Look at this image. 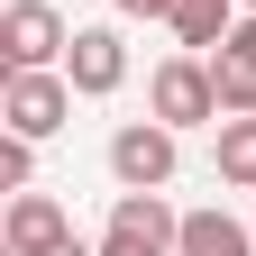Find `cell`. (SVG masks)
Here are the masks:
<instances>
[{"instance_id":"cell-8","label":"cell","mask_w":256,"mask_h":256,"mask_svg":"<svg viewBox=\"0 0 256 256\" xmlns=\"http://www.w3.org/2000/svg\"><path fill=\"white\" fill-rule=\"evenodd\" d=\"M210 74H220V110L247 119V110H256V10H247L229 37L210 46Z\"/></svg>"},{"instance_id":"cell-5","label":"cell","mask_w":256,"mask_h":256,"mask_svg":"<svg viewBox=\"0 0 256 256\" xmlns=\"http://www.w3.org/2000/svg\"><path fill=\"white\" fill-rule=\"evenodd\" d=\"M74 46V28H64L55 0H10L0 10V74H18V64H64Z\"/></svg>"},{"instance_id":"cell-15","label":"cell","mask_w":256,"mask_h":256,"mask_svg":"<svg viewBox=\"0 0 256 256\" xmlns=\"http://www.w3.org/2000/svg\"><path fill=\"white\" fill-rule=\"evenodd\" d=\"M247 10H256V0H247Z\"/></svg>"},{"instance_id":"cell-7","label":"cell","mask_w":256,"mask_h":256,"mask_svg":"<svg viewBox=\"0 0 256 256\" xmlns=\"http://www.w3.org/2000/svg\"><path fill=\"white\" fill-rule=\"evenodd\" d=\"M64 74H74V92H82V101H110V92L128 82V37H119V28H74Z\"/></svg>"},{"instance_id":"cell-2","label":"cell","mask_w":256,"mask_h":256,"mask_svg":"<svg viewBox=\"0 0 256 256\" xmlns=\"http://www.w3.org/2000/svg\"><path fill=\"white\" fill-rule=\"evenodd\" d=\"M74 101H82V92H74L64 64H18V74H0V119H10L18 138H37V146L74 119Z\"/></svg>"},{"instance_id":"cell-1","label":"cell","mask_w":256,"mask_h":256,"mask_svg":"<svg viewBox=\"0 0 256 256\" xmlns=\"http://www.w3.org/2000/svg\"><path fill=\"white\" fill-rule=\"evenodd\" d=\"M146 110L165 119V128H220L229 110H220V74H210V55H192V46L165 55V64L146 74Z\"/></svg>"},{"instance_id":"cell-12","label":"cell","mask_w":256,"mask_h":256,"mask_svg":"<svg viewBox=\"0 0 256 256\" xmlns=\"http://www.w3.org/2000/svg\"><path fill=\"white\" fill-rule=\"evenodd\" d=\"M28 183H37V138L0 128V192H28Z\"/></svg>"},{"instance_id":"cell-13","label":"cell","mask_w":256,"mask_h":256,"mask_svg":"<svg viewBox=\"0 0 256 256\" xmlns=\"http://www.w3.org/2000/svg\"><path fill=\"white\" fill-rule=\"evenodd\" d=\"M119 18H174V0H110Z\"/></svg>"},{"instance_id":"cell-9","label":"cell","mask_w":256,"mask_h":256,"mask_svg":"<svg viewBox=\"0 0 256 256\" xmlns=\"http://www.w3.org/2000/svg\"><path fill=\"white\" fill-rule=\"evenodd\" d=\"M174 256H256V229H247V220H229V210H183Z\"/></svg>"},{"instance_id":"cell-6","label":"cell","mask_w":256,"mask_h":256,"mask_svg":"<svg viewBox=\"0 0 256 256\" xmlns=\"http://www.w3.org/2000/svg\"><path fill=\"white\" fill-rule=\"evenodd\" d=\"M64 238H74V220H64L55 192H37V183L10 192V210H0V247H10V256H55Z\"/></svg>"},{"instance_id":"cell-10","label":"cell","mask_w":256,"mask_h":256,"mask_svg":"<svg viewBox=\"0 0 256 256\" xmlns=\"http://www.w3.org/2000/svg\"><path fill=\"white\" fill-rule=\"evenodd\" d=\"M210 174L229 183V192H256V110H247V119H220V138H210Z\"/></svg>"},{"instance_id":"cell-4","label":"cell","mask_w":256,"mask_h":256,"mask_svg":"<svg viewBox=\"0 0 256 256\" xmlns=\"http://www.w3.org/2000/svg\"><path fill=\"white\" fill-rule=\"evenodd\" d=\"M174 238H183V210H165V192H119L101 256H174Z\"/></svg>"},{"instance_id":"cell-3","label":"cell","mask_w":256,"mask_h":256,"mask_svg":"<svg viewBox=\"0 0 256 256\" xmlns=\"http://www.w3.org/2000/svg\"><path fill=\"white\" fill-rule=\"evenodd\" d=\"M174 165H183V128H165L156 110L128 119L119 138H110V183H119V192H165Z\"/></svg>"},{"instance_id":"cell-11","label":"cell","mask_w":256,"mask_h":256,"mask_svg":"<svg viewBox=\"0 0 256 256\" xmlns=\"http://www.w3.org/2000/svg\"><path fill=\"white\" fill-rule=\"evenodd\" d=\"M165 28H174L192 55H210V46L238 28V10H229V0H174V18H165Z\"/></svg>"},{"instance_id":"cell-14","label":"cell","mask_w":256,"mask_h":256,"mask_svg":"<svg viewBox=\"0 0 256 256\" xmlns=\"http://www.w3.org/2000/svg\"><path fill=\"white\" fill-rule=\"evenodd\" d=\"M55 256H101V247H82V238H64V247H55Z\"/></svg>"}]
</instances>
